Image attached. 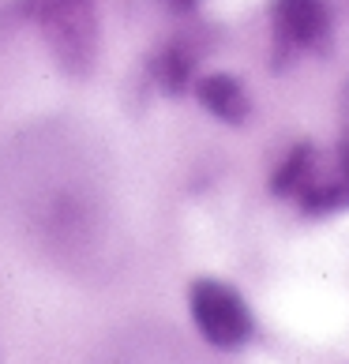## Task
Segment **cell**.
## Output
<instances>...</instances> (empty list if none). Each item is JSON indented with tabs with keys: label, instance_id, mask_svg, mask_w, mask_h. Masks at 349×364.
<instances>
[{
	"label": "cell",
	"instance_id": "ba28073f",
	"mask_svg": "<svg viewBox=\"0 0 349 364\" xmlns=\"http://www.w3.org/2000/svg\"><path fill=\"white\" fill-rule=\"evenodd\" d=\"M195 4H199V0H169V8H173V11H192Z\"/></svg>",
	"mask_w": 349,
	"mask_h": 364
},
{
	"label": "cell",
	"instance_id": "277c9868",
	"mask_svg": "<svg viewBox=\"0 0 349 364\" xmlns=\"http://www.w3.org/2000/svg\"><path fill=\"white\" fill-rule=\"evenodd\" d=\"M274 46L278 53L327 49L331 42V8L327 0H274Z\"/></svg>",
	"mask_w": 349,
	"mask_h": 364
},
{
	"label": "cell",
	"instance_id": "52a82bcc",
	"mask_svg": "<svg viewBox=\"0 0 349 364\" xmlns=\"http://www.w3.org/2000/svg\"><path fill=\"white\" fill-rule=\"evenodd\" d=\"M342 113H345V132H342V143H338V158L349 169V87H345V98H342Z\"/></svg>",
	"mask_w": 349,
	"mask_h": 364
},
{
	"label": "cell",
	"instance_id": "6da1fadb",
	"mask_svg": "<svg viewBox=\"0 0 349 364\" xmlns=\"http://www.w3.org/2000/svg\"><path fill=\"white\" fill-rule=\"evenodd\" d=\"M271 192L293 199L301 210L331 214L349 207V169L342 166L338 151L323 154L312 143H301L271 177Z\"/></svg>",
	"mask_w": 349,
	"mask_h": 364
},
{
	"label": "cell",
	"instance_id": "8992f818",
	"mask_svg": "<svg viewBox=\"0 0 349 364\" xmlns=\"http://www.w3.org/2000/svg\"><path fill=\"white\" fill-rule=\"evenodd\" d=\"M192 68H195V53L188 46H181V42H173L169 49L158 53L154 79H158V87H162L166 94H184L188 83H192Z\"/></svg>",
	"mask_w": 349,
	"mask_h": 364
},
{
	"label": "cell",
	"instance_id": "3957f363",
	"mask_svg": "<svg viewBox=\"0 0 349 364\" xmlns=\"http://www.w3.org/2000/svg\"><path fill=\"white\" fill-rule=\"evenodd\" d=\"M192 319L199 334L218 349L245 346L252 338V327H256L245 296L218 278H199L192 286Z\"/></svg>",
	"mask_w": 349,
	"mask_h": 364
},
{
	"label": "cell",
	"instance_id": "5b68a950",
	"mask_svg": "<svg viewBox=\"0 0 349 364\" xmlns=\"http://www.w3.org/2000/svg\"><path fill=\"white\" fill-rule=\"evenodd\" d=\"M195 98L199 105L210 113L225 120V124H245L248 113H252V102H248V90L240 87V79L225 75V72H214V75H203L195 83Z\"/></svg>",
	"mask_w": 349,
	"mask_h": 364
},
{
	"label": "cell",
	"instance_id": "7a4b0ae2",
	"mask_svg": "<svg viewBox=\"0 0 349 364\" xmlns=\"http://www.w3.org/2000/svg\"><path fill=\"white\" fill-rule=\"evenodd\" d=\"M19 11L42 26L53 57L68 75H87L98 53L94 0H19Z\"/></svg>",
	"mask_w": 349,
	"mask_h": 364
}]
</instances>
